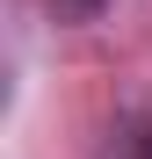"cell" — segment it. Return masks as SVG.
I'll return each instance as SVG.
<instances>
[{
	"instance_id": "cell-1",
	"label": "cell",
	"mask_w": 152,
	"mask_h": 159,
	"mask_svg": "<svg viewBox=\"0 0 152 159\" xmlns=\"http://www.w3.org/2000/svg\"><path fill=\"white\" fill-rule=\"evenodd\" d=\"M51 7H58V22H94L109 0H51Z\"/></svg>"
},
{
	"instance_id": "cell-2",
	"label": "cell",
	"mask_w": 152,
	"mask_h": 159,
	"mask_svg": "<svg viewBox=\"0 0 152 159\" xmlns=\"http://www.w3.org/2000/svg\"><path fill=\"white\" fill-rule=\"evenodd\" d=\"M131 159H152V123H138V130H131Z\"/></svg>"
}]
</instances>
